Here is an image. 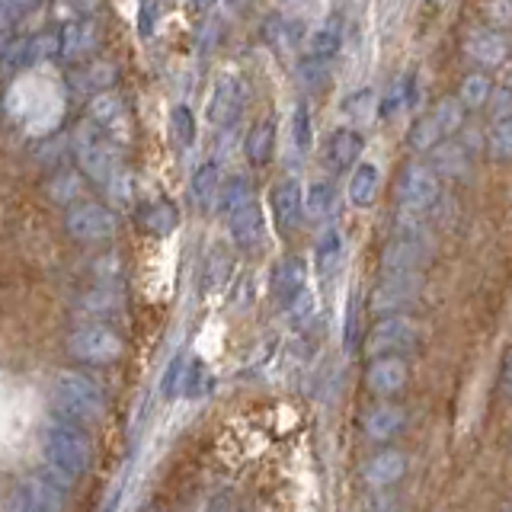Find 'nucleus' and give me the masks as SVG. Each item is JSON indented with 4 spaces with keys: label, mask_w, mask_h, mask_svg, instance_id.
Masks as SVG:
<instances>
[{
    "label": "nucleus",
    "mask_w": 512,
    "mask_h": 512,
    "mask_svg": "<svg viewBox=\"0 0 512 512\" xmlns=\"http://www.w3.org/2000/svg\"><path fill=\"white\" fill-rule=\"evenodd\" d=\"M42 455H45L48 471L58 474L64 484H71V480L84 477L90 471L93 442L84 426L55 416V420H48L42 432Z\"/></svg>",
    "instance_id": "nucleus-1"
},
{
    "label": "nucleus",
    "mask_w": 512,
    "mask_h": 512,
    "mask_svg": "<svg viewBox=\"0 0 512 512\" xmlns=\"http://www.w3.org/2000/svg\"><path fill=\"white\" fill-rule=\"evenodd\" d=\"M52 400L61 413V420H71L77 426H96L106 416V394L90 375L84 372H64L52 381Z\"/></svg>",
    "instance_id": "nucleus-2"
},
{
    "label": "nucleus",
    "mask_w": 512,
    "mask_h": 512,
    "mask_svg": "<svg viewBox=\"0 0 512 512\" xmlns=\"http://www.w3.org/2000/svg\"><path fill=\"white\" fill-rule=\"evenodd\" d=\"M71 151L77 157L80 170H84L93 183H100L103 189H109L125 173L119 144L112 141L103 128H96L90 119L80 122L71 132Z\"/></svg>",
    "instance_id": "nucleus-3"
},
{
    "label": "nucleus",
    "mask_w": 512,
    "mask_h": 512,
    "mask_svg": "<svg viewBox=\"0 0 512 512\" xmlns=\"http://www.w3.org/2000/svg\"><path fill=\"white\" fill-rule=\"evenodd\" d=\"M64 346H68V356L80 365H112L125 352V340L119 330L109 324H96V320L74 327Z\"/></svg>",
    "instance_id": "nucleus-4"
},
{
    "label": "nucleus",
    "mask_w": 512,
    "mask_h": 512,
    "mask_svg": "<svg viewBox=\"0 0 512 512\" xmlns=\"http://www.w3.org/2000/svg\"><path fill=\"white\" fill-rule=\"evenodd\" d=\"M420 340H423L420 320H413L410 314H391V317H381L372 324V330L365 336V349L372 359L404 356V352L420 346Z\"/></svg>",
    "instance_id": "nucleus-5"
},
{
    "label": "nucleus",
    "mask_w": 512,
    "mask_h": 512,
    "mask_svg": "<svg viewBox=\"0 0 512 512\" xmlns=\"http://www.w3.org/2000/svg\"><path fill=\"white\" fill-rule=\"evenodd\" d=\"M464 122V106L458 103V96L436 103L426 116H420L410 128V148L413 151H436L442 141L452 138Z\"/></svg>",
    "instance_id": "nucleus-6"
},
{
    "label": "nucleus",
    "mask_w": 512,
    "mask_h": 512,
    "mask_svg": "<svg viewBox=\"0 0 512 512\" xmlns=\"http://www.w3.org/2000/svg\"><path fill=\"white\" fill-rule=\"evenodd\" d=\"M397 205L404 208V212H416L423 215L429 212L432 205L439 202V173L432 170V164H423V160H410V164L400 170L397 176Z\"/></svg>",
    "instance_id": "nucleus-7"
},
{
    "label": "nucleus",
    "mask_w": 512,
    "mask_h": 512,
    "mask_svg": "<svg viewBox=\"0 0 512 512\" xmlns=\"http://www.w3.org/2000/svg\"><path fill=\"white\" fill-rule=\"evenodd\" d=\"M64 231L77 244H103V240L116 237L119 231V218L112 208L100 202H74L68 212H64Z\"/></svg>",
    "instance_id": "nucleus-8"
},
{
    "label": "nucleus",
    "mask_w": 512,
    "mask_h": 512,
    "mask_svg": "<svg viewBox=\"0 0 512 512\" xmlns=\"http://www.w3.org/2000/svg\"><path fill=\"white\" fill-rule=\"evenodd\" d=\"M61 506H64V480L48 468L23 477L10 500V512H61Z\"/></svg>",
    "instance_id": "nucleus-9"
},
{
    "label": "nucleus",
    "mask_w": 512,
    "mask_h": 512,
    "mask_svg": "<svg viewBox=\"0 0 512 512\" xmlns=\"http://www.w3.org/2000/svg\"><path fill=\"white\" fill-rule=\"evenodd\" d=\"M426 260V234H394L381 250V276H420Z\"/></svg>",
    "instance_id": "nucleus-10"
},
{
    "label": "nucleus",
    "mask_w": 512,
    "mask_h": 512,
    "mask_svg": "<svg viewBox=\"0 0 512 512\" xmlns=\"http://www.w3.org/2000/svg\"><path fill=\"white\" fill-rule=\"evenodd\" d=\"M416 298H420V276H381V282L372 288L368 311L372 314H407Z\"/></svg>",
    "instance_id": "nucleus-11"
},
{
    "label": "nucleus",
    "mask_w": 512,
    "mask_h": 512,
    "mask_svg": "<svg viewBox=\"0 0 512 512\" xmlns=\"http://www.w3.org/2000/svg\"><path fill=\"white\" fill-rule=\"evenodd\" d=\"M244 103H247L244 80L237 74H221L212 87V96H208L205 116L215 128H231L240 119V112H244Z\"/></svg>",
    "instance_id": "nucleus-12"
},
{
    "label": "nucleus",
    "mask_w": 512,
    "mask_h": 512,
    "mask_svg": "<svg viewBox=\"0 0 512 512\" xmlns=\"http://www.w3.org/2000/svg\"><path fill=\"white\" fill-rule=\"evenodd\" d=\"M308 292V263L301 256H285L276 266H272L269 276V295L276 298L282 308H288L295 298Z\"/></svg>",
    "instance_id": "nucleus-13"
},
{
    "label": "nucleus",
    "mask_w": 512,
    "mask_h": 512,
    "mask_svg": "<svg viewBox=\"0 0 512 512\" xmlns=\"http://www.w3.org/2000/svg\"><path fill=\"white\" fill-rule=\"evenodd\" d=\"M407 381H410V365L404 356H381V359H372L365 368L368 391L378 397L400 394L407 388Z\"/></svg>",
    "instance_id": "nucleus-14"
},
{
    "label": "nucleus",
    "mask_w": 512,
    "mask_h": 512,
    "mask_svg": "<svg viewBox=\"0 0 512 512\" xmlns=\"http://www.w3.org/2000/svg\"><path fill=\"white\" fill-rule=\"evenodd\" d=\"M269 205H272V218H276V228L282 234L295 231L304 218V192H301L298 180H282L272 186Z\"/></svg>",
    "instance_id": "nucleus-15"
},
{
    "label": "nucleus",
    "mask_w": 512,
    "mask_h": 512,
    "mask_svg": "<svg viewBox=\"0 0 512 512\" xmlns=\"http://www.w3.org/2000/svg\"><path fill=\"white\" fill-rule=\"evenodd\" d=\"M464 52H468L471 61L484 64V68H500V64H506L512 45L496 29H471L468 39H464Z\"/></svg>",
    "instance_id": "nucleus-16"
},
{
    "label": "nucleus",
    "mask_w": 512,
    "mask_h": 512,
    "mask_svg": "<svg viewBox=\"0 0 512 512\" xmlns=\"http://www.w3.org/2000/svg\"><path fill=\"white\" fill-rule=\"evenodd\" d=\"M228 231H231V240L240 247V250H256L263 244L266 237V218H263V208L253 202L240 205L234 215H228Z\"/></svg>",
    "instance_id": "nucleus-17"
},
{
    "label": "nucleus",
    "mask_w": 512,
    "mask_h": 512,
    "mask_svg": "<svg viewBox=\"0 0 512 512\" xmlns=\"http://www.w3.org/2000/svg\"><path fill=\"white\" fill-rule=\"evenodd\" d=\"M407 474V455L397 452V448H384V452L372 455L365 461L362 477L365 484L372 490H384V487H394L400 477Z\"/></svg>",
    "instance_id": "nucleus-18"
},
{
    "label": "nucleus",
    "mask_w": 512,
    "mask_h": 512,
    "mask_svg": "<svg viewBox=\"0 0 512 512\" xmlns=\"http://www.w3.org/2000/svg\"><path fill=\"white\" fill-rule=\"evenodd\" d=\"M365 151V138L356 132V128H336V132L327 138V148H324V160L330 170H349L359 164V157Z\"/></svg>",
    "instance_id": "nucleus-19"
},
{
    "label": "nucleus",
    "mask_w": 512,
    "mask_h": 512,
    "mask_svg": "<svg viewBox=\"0 0 512 512\" xmlns=\"http://www.w3.org/2000/svg\"><path fill=\"white\" fill-rule=\"evenodd\" d=\"M407 423V413L394 404H375L362 413V432L372 442H388L394 439Z\"/></svg>",
    "instance_id": "nucleus-20"
},
{
    "label": "nucleus",
    "mask_w": 512,
    "mask_h": 512,
    "mask_svg": "<svg viewBox=\"0 0 512 512\" xmlns=\"http://www.w3.org/2000/svg\"><path fill=\"white\" fill-rule=\"evenodd\" d=\"M135 221H138V228L148 231L151 237H167L176 231V224H180V212H176V205L167 199H151L135 208Z\"/></svg>",
    "instance_id": "nucleus-21"
},
{
    "label": "nucleus",
    "mask_w": 512,
    "mask_h": 512,
    "mask_svg": "<svg viewBox=\"0 0 512 512\" xmlns=\"http://www.w3.org/2000/svg\"><path fill=\"white\" fill-rule=\"evenodd\" d=\"M116 74L119 68L112 61H90L71 74L68 84L77 96H100V93H109V87L116 84Z\"/></svg>",
    "instance_id": "nucleus-22"
},
{
    "label": "nucleus",
    "mask_w": 512,
    "mask_h": 512,
    "mask_svg": "<svg viewBox=\"0 0 512 512\" xmlns=\"http://www.w3.org/2000/svg\"><path fill=\"white\" fill-rule=\"evenodd\" d=\"M58 39H61L58 61H77L93 52L96 42H100V32H96L90 20H74L58 32Z\"/></svg>",
    "instance_id": "nucleus-23"
},
{
    "label": "nucleus",
    "mask_w": 512,
    "mask_h": 512,
    "mask_svg": "<svg viewBox=\"0 0 512 512\" xmlns=\"http://www.w3.org/2000/svg\"><path fill=\"white\" fill-rule=\"evenodd\" d=\"M90 122L96 128H103V132L112 138V141H125V106L119 96H112V93H100V96H93V103H90Z\"/></svg>",
    "instance_id": "nucleus-24"
},
{
    "label": "nucleus",
    "mask_w": 512,
    "mask_h": 512,
    "mask_svg": "<svg viewBox=\"0 0 512 512\" xmlns=\"http://www.w3.org/2000/svg\"><path fill=\"white\" fill-rule=\"evenodd\" d=\"M346 260V237L340 228H327L320 231L317 244H314V269L320 272L324 279L336 276Z\"/></svg>",
    "instance_id": "nucleus-25"
},
{
    "label": "nucleus",
    "mask_w": 512,
    "mask_h": 512,
    "mask_svg": "<svg viewBox=\"0 0 512 512\" xmlns=\"http://www.w3.org/2000/svg\"><path fill=\"white\" fill-rule=\"evenodd\" d=\"M74 308L80 314H87V317H96V324H103V317L109 314H119L122 311V292L116 285H96L90 288V292H84L77 301H74Z\"/></svg>",
    "instance_id": "nucleus-26"
},
{
    "label": "nucleus",
    "mask_w": 512,
    "mask_h": 512,
    "mask_svg": "<svg viewBox=\"0 0 512 512\" xmlns=\"http://www.w3.org/2000/svg\"><path fill=\"white\" fill-rule=\"evenodd\" d=\"M340 45H343V20L340 16H327V20L314 29V36L308 42V52L304 55L320 61V64H330L336 58V52H340Z\"/></svg>",
    "instance_id": "nucleus-27"
},
{
    "label": "nucleus",
    "mask_w": 512,
    "mask_h": 512,
    "mask_svg": "<svg viewBox=\"0 0 512 512\" xmlns=\"http://www.w3.org/2000/svg\"><path fill=\"white\" fill-rule=\"evenodd\" d=\"M301 32H304V29H301L298 20H285L282 13H269L266 20H263L260 36H263V42L272 48V52L285 55V52H292V48L298 45Z\"/></svg>",
    "instance_id": "nucleus-28"
},
{
    "label": "nucleus",
    "mask_w": 512,
    "mask_h": 512,
    "mask_svg": "<svg viewBox=\"0 0 512 512\" xmlns=\"http://www.w3.org/2000/svg\"><path fill=\"white\" fill-rule=\"evenodd\" d=\"M218 189H221V167L215 164V160H205L189 180V199H192V205L205 212V208L215 205Z\"/></svg>",
    "instance_id": "nucleus-29"
},
{
    "label": "nucleus",
    "mask_w": 512,
    "mask_h": 512,
    "mask_svg": "<svg viewBox=\"0 0 512 512\" xmlns=\"http://www.w3.org/2000/svg\"><path fill=\"white\" fill-rule=\"evenodd\" d=\"M272 151H276V119H260L244 141V154L250 164L263 167L272 160Z\"/></svg>",
    "instance_id": "nucleus-30"
},
{
    "label": "nucleus",
    "mask_w": 512,
    "mask_h": 512,
    "mask_svg": "<svg viewBox=\"0 0 512 512\" xmlns=\"http://www.w3.org/2000/svg\"><path fill=\"white\" fill-rule=\"evenodd\" d=\"M234 272V263H231V253L224 247H212L202 263V292L205 295H218L224 285H228Z\"/></svg>",
    "instance_id": "nucleus-31"
},
{
    "label": "nucleus",
    "mask_w": 512,
    "mask_h": 512,
    "mask_svg": "<svg viewBox=\"0 0 512 512\" xmlns=\"http://www.w3.org/2000/svg\"><path fill=\"white\" fill-rule=\"evenodd\" d=\"M378 186H381V173L375 164H359L349 176V202L359 205V208H368L378 196Z\"/></svg>",
    "instance_id": "nucleus-32"
},
{
    "label": "nucleus",
    "mask_w": 512,
    "mask_h": 512,
    "mask_svg": "<svg viewBox=\"0 0 512 512\" xmlns=\"http://www.w3.org/2000/svg\"><path fill=\"white\" fill-rule=\"evenodd\" d=\"M212 391H215V375H212V368H208L202 359L189 356L186 372H183V381H180V397L196 400V397H205V394H212Z\"/></svg>",
    "instance_id": "nucleus-33"
},
{
    "label": "nucleus",
    "mask_w": 512,
    "mask_h": 512,
    "mask_svg": "<svg viewBox=\"0 0 512 512\" xmlns=\"http://www.w3.org/2000/svg\"><path fill=\"white\" fill-rule=\"evenodd\" d=\"M253 202V189H250V180L247 176H228V180H221V189H218V199H215V208L221 215H234L240 205Z\"/></svg>",
    "instance_id": "nucleus-34"
},
{
    "label": "nucleus",
    "mask_w": 512,
    "mask_h": 512,
    "mask_svg": "<svg viewBox=\"0 0 512 512\" xmlns=\"http://www.w3.org/2000/svg\"><path fill=\"white\" fill-rule=\"evenodd\" d=\"M336 212V189L327 180L311 183V189L304 192V215L311 221H327Z\"/></svg>",
    "instance_id": "nucleus-35"
},
{
    "label": "nucleus",
    "mask_w": 512,
    "mask_h": 512,
    "mask_svg": "<svg viewBox=\"0 0 512 512\" xmlns=\"http://www.w3.org/2000/svg\"><path fill=\"white\" fill-rule=\"evenodd\" d=\"M490 96H493V84H490V77H487V74L474 71V74H468V77L461 80L458 103L464 106V112L487 106V103H490Z\"/></svg>",
    "instance_id": "nucleus-36"
},
{
    "label": "nucleus",
    "mask_w": 512,
    "mask_h": 512,
    "mask_svg": "<svg viewBox=\"0 0 512 512\" xmlns=\"http://www.w3.org/2000/svg\"><path fill=\"white\" fill-rule=\"evenodd\" d=\"M432 170L436 173H448V176H458L468 170V151H464V144L458 141H442L436 148V157H432Z\"/></svg>",
    "instance_id": "nucleus-37"
},
{
    "label": "nucleus",
    "mask_w": 512,
    "mask_h": 512,
    "mask_svg": "<svg viewBox=\"0 0 512 512\" xmlns=\"http://www.w3.org/2000/svg\"><path fill=\"white\" fill-rule=\"evenodd\" d=\"M170 135H173V144L180 151L192 148L196 144V116H192V109L189 106H173L170 112Z\"/></svg>",
    "instance_id": "nucleus-38"
},
{
    "label": "nucleus",
    "mask_w": 512,
    "mask_h": 512,
    "mask_svg": "<svg viewBox=\"0 0 512 512\" xmlns=\"http://www.w3.org/2000/svg\"><path fill=\"white\" fill-rule=\"evenodd\" d=\"M487 154L493 160H512V116L509 119H493L487 128Z\"/></svg>",
    "instance_id": "nucleus-39"
},
{
    "label": "nucleus",
    "mask_w": 512,
    "mask_h": 512,
    "mask_svg": "<svg viewBox=\"0 0 512 512\" xmlns=\"http://www.w3.org/2000/svg\"><path fill=\"white\" fill-rule=\"evenodd\" d=\"M413 103V77H397L394 84L388 87V93L381 96V106H378V116L381 119H391L394 112H400L404 106Z\"/></svg>",
    "instance_id": "nucleus-40"
},
{
    "label": "nucleus",
    "mask_w": 512,
    "mask_h": 512,
    "mask_svg": "<svg viewBox=\"0 0 512 512\" xmlns=\"http://www.w3.org/2000/svg\"><path fill=\"white\" fill-rule=\"evenodd\" d=\"M58 52H61L58 32H39V36H32V39H29L26 61H29V64H39V61H48V58H58Z\"/></svg>",
    "instance_id": "nucleus-41"
},
{
    "label": "nucleus",
    "mask_w": 512,
    "mask_h": 512,
    "mask_svg": "<svg viewBox=\"0 0 512 512\" xmlns=\"http://www.w3.org/2000/svg\"><path fill=\"white\" fill-rule=\"evenodd\" d=\"M292 141L298 151H311V141H314V128H311V112L304 103L295 106L292 112Z\"/></svg>",
    "instance_id": "nucleus-42"
},
{
    "label": "nucleus",
    "mask_w": 512,
    "mask_h": 512,
    "mask_svg": "<svg viewBox=\"0 0 512 512\" xmlns=\"http://www.w3.org/2000/svg\"><path fill=\"white\" fill-rule=\"evenodd\" d=\"M359 314H362V304H359V295H352L346 301V320H343V349L352 352L362 340V330H359Z\"/></svg>",
    "instance_id": "nucleus-43"
},
{
    "label": "nucleus",
    "mask_w": 512,
    "mask_h": 512,
    "mask_svg": "<svg viewBox=\"0 0 512 512\" xmlns=\"http://www.w3.org/2000/svg\"><path fill=\"white\" fill-rule=\"evenodd\" d=\"M288 324H292L295 330H304L314 324V314H317V304H314V295L304 292L301 298H295L292 304H288Z\"/></svg>",
    "instance_id": "nucleus-44"
},
{
    "label": "nucleus",
    "mask_w": 512,
    "mask_h": 512,
    "mask_svg": "<svg viewBox=\"0 0 512 512\" xmlns=\"http://www.w3.org/2000/svg\"><path fill=\"white\" fill-rule=\"evenodd\" d=\"M186 362H189L186 352H176V356L167 362V372H164V378H160V394L164 397H180V381L186 372Z\"/></svg>",
    "instance_id": "nucleus-45"
},
{
    "label": "nucleus",
    "mask_w": 512,
    "mask_h": 512,
    "mask_svg": "<svg viewBox=\"0 0 512 512\" xmlns=\"http://www.w3.org/2000/svg\"><path fill=\"white\" fill-rule=\"evenodd\" d=\"M327 68H330V64H320V61L304 55L298 61V80H301V87H308V90L324 87L327 84Z\"/></svg>",
    "instance_id": "nucleus-46"
},
{
    "label": "nucleus",
    "mask_w": 512,
    "mask_h": 512,
    "mask_svg": "<svg viewBox=\"0 0 512 512\" xmlns=\"http://www.w3.org/2000/svg\"><path fill=\"white\" fill-rule=\"evenodd\" d=\"M52 199L61 202V205H74L77 196H80V176L77 173H61L55 176V183H52Z\"/></svg>",
    "instance_id": "nucleus-47"
},
{
    "label": "nucleus",
    "mask_w": 512,
    "mask_h": 512,
    "mask_svg": "<svg viewBox=\"0 0 512 512\" xmlns=\"http://www.w3.org/2000/svg\"><path fill=\"white\" fill-rule=\"evenodd\" d=\"M346 116L349 119H368L372 112L378 109L375 106V93L372 90H359V93H352V96H346Z\"/></svg>",
    "instance_id": "nucleus-48"
},
{
    "label": "nucleus",
    "mask_w": 512,
    "mask_h": 512,
    "mask_svg": "<svg viewBox=\"0 0 512 512\" xmlns=\"http://www.w3.org/2000/svg\"><path fill=\"white\" fill-rule=\"evenodd\" d=\"M36 4L39 0H0V29L13 26L16 20H23V16Z\"/></svg>",
    "instance_id": "nucleus-49"
},
{
    "label": "nucleus",
    "mask_w": 512,
    "mask_h": 512,
    "mask_svg": "<svg viewBox=\"0 0 512 512\" xmlns=\"http://www.w3.org/2000/svg\"><path fill=\"white\" fill-rule=\"evenodd\" d=\"M490 116L493 119H509L512 116V87H500L490 96Z\"/></svg>",
    "instance_id": "nucleus-50"
},
{
    "label": "nucleus",
    "mask_w": 512,
    "mask_h": 512,
    "mask_svg": "<svg viewBox=\"0 0 512 512\" xmlns=\"http://www.w3.org/2000/svg\"><path fill=\"white\" fill-rule=\"evenodd\" d=\"M487 13L496 26H509L512 23V0H490Z\"/></svg>",
    "instance_id": "nucleus-51"
},
{
    "label": "nucleus",
    "mask_w": 512,
    "mask_h": 512,
    "mask_svg": "<svg viewBox=\"0 0 512 512\" xmlns=\"http://www.w3.org/2000/svg\"><path fill=\"white\" fill-rule=\"evenodd\" d=\"M500 388L503 394L512 400V349L506 352V359H503V372H500Z\"/></svg>",
    "instance_id": "nucleus-52"
},
{
    "label": "nucleus",
    "mask_w": 512,
    "mask_h": 512,
    "mask_svg": "<svg viewBox=\"0 0 512 512\" xmlns=\"http://www.w3.org/2000/svg\"><path fill=\"white\" fill-rule=\"evenodd\" d=\"M61 154H64V141H52V144H48V151L45 154H39V160H42V164H61Z\"/></svg>",
    "instance_id": "nucleus-53"
},
{
    "label": "nucleus",
    "mask_w": 512,
    "mask_h": 512,
    "mask_svg": "<svg viewBox=\"0 0 512 512\" xmlns=\"http://www.w3.org/2000/svg\"><path fill=\"white\" fill-rule=\"evenodd\" d=\"M68 4L80 13V16H90V13H96L103 7V0H68Z\"/></svg>",
    "instance_id": "nucleus-54"
},
{
    "label": "nucleus",
    "mask_w": 512,
    "mask_h": 512,
    "mask_svg": "<svg viewBox=\"0 0 512 512\" xmlns=\"http://www.w3.org/2000/svg\"><path fill=\"white\" fill-rule=\"evenodd\" d=\"M224 4H228V10H234V13H247L253 7V0H224Z\"/></svg>",
    "instance_id": "nucleus-55"
},
{
    "label": "nucleus",
    "mask_w": 512,
    "mask_h": 512,
    "mask_svg": "<svg viewBox=\"0 0 512 512\" xmlns=\"http://www.w3.org/2000/svg\"><path fill=\"white\" fill-rule=\"evenodd\" d=\"M218 4V0H192V7H196V10H212Z\"/></svg>",
    "instance_id": "nucleus-56"
},
{
    "label": "nucleus",
    "mask_w": 512,
    "mask_h": 512,
    "mask_svg": "<svg viewBox=\"0 0 512 512\" xmlns=\"http://www.w3.org/2000/svg\"><path fill=\"white\" fill-rule=\"evenodd\" d=\"M208 512H234V509H231L228 503H215V506H212V509H208Z\"/></svg>",
    "instance_id": "nucleus-57"
},
{
    "label": "nucleus",
    "mask_w": 512,
    "mask_h": 512,
    "mask_svg": "<svg viewBox=\"0 0 512 512\" xmlns=\"http://www.w3.org/2000/svg\"><path fill=\"white\" fill-rule=\"evenodd\" d=\"M432 4H445V0H432Z\"/></svg>",
    "instance_id": "nucleus-58"
},
{
    "label": "nucleus",
    "mask_w": 512,
    "mask_h": 512,
    "mask_svg": "<svg viewBox=\"0 0 512 512\" xmlns=\"http://www.w3.org/2000/svg\"><path fill=\"white\" fill-rule=\"evenodd\" d=\"M503 512H512V506H506V509H503Z\"/></svg>",
    "instance_id": "nucleus-59"
}]
</instances>
